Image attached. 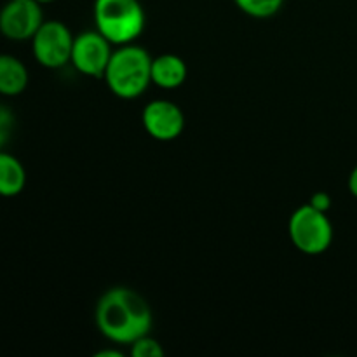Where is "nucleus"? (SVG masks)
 Masks as SVG:
<instances>
[{"mask_svg": "<svg viewBox=\"0 0 357 357\" xmlns=\"http://www.w3.org/2000/svg\"><path fill=\"white\" fill-rule=\"evenodd\" d=\"M98 330L117 344H135L150 333L152 309L139 293L129 288H112L96 305Z\"/></svg>", "mask_w": 357, "mask_h": 357, "instance_id": "obj_1", "label": "nucleus"}, {"mask_svg": "<svg viewBox=\"0 0 357 357\" xmlns=\"http://www.w3.org/2000/svg\"><path fill=\"white\" fill-rule=\"evenodd\" d=\"M312 208L319 209V211L323 213H328V209L331 208V197L330 194H326V192H316V194L310 197V202H309Z\"/></svg>", "mask_w": 357, "mask_h": 357, "instance_id": "obj_15", "label": "nucleus"}, {"mask_svg": "<svg viewBox=\"0 0 357 357\" xmlns=\"http://www.w3.org/2000/svg\"><path fill=\"white\" fill-rule=\"evenodd\" d=\"M289 239L305 255H321L333 243V225L326 213L303 204L289 218Z\"/></svg>", "mask_w": 357, "mask_h": 357, "instance_id": "obj_4", "label": "nucleus"}, {"mask_svg": "<svg viewBox=\"0 0 357 357\" xmlns=\"http://www.w3.org/2000/svg\"><path fill=\"white\" fill-rule=\"evenodd\" d=\"M112 42L100 31H84L73 38L72 63L87 77H103L112 58Z\"/></svg>", "mask_w": 357, "mask_h": 357, "instance_id": "obj_7", "label": "nucleus"}, {"mask_svg": "<svg viewBox=\"0 0 357 357\" xmlns=\"http://www.w3.org/2000/svg\"><path fill=\"white\" fill-rule=\"evenodd\" d=\"M96 356H98V357H110V356L121 357L122 354H121V352H115V351H103V352H98Z\"/></svg>", "mask_w": 357, "mask_h": 357, "instance_id": "obj_17", "label": "nucleus"}, {"mask_svg": "<svg viewBox=\"0 0 357 357\" xmlns=\"http://www.w3.org/2000/svg\"><path fill=\"white\" fill-rule=\"evenodd\" d=\"M103 79L115 96L135 100L142 96L152 82V58L139 45H122L112 52Z\"/></svg>", "mask_w": 357, "mask_h": 357, "instance_id": "obj_2", "label": "nucleus"}, {"mask_svg": "<svg viewBox=\"0 0 357 357\" xmlns=\"http://www.w3.org/2000/svg\"><path fill=\"white\" fill-rule=\"evenodd\" d=\"M349 190L357 199V166L352 169L351 176H349Z\"/></svg>", "mask_w": 357, "mask_h": 357, "instance_id": "obj_16", "label": "nucleus"}, {"mask_svg": "<svg viewBox=\"0 0 357 357\" xmlns=\"http://www.w3.org/2000/svg\"><path fill=\"white\" fill-rule=\"evenodd\" d=\"M132 357H162L164 349L160 347L155 338H150L149 335L138 338L135 344H131Z\"/></svg>", "mask_w": 357, "mask_h": 357, "instance_id": "obj_13", "label": "nucleus"}, {"mask_svg": "<svg viewBox=\"0 0 357 357\" xmlns=\"http://www.w3.org/2000/svg\"><path fill=\"white\" fill-rule=\"evenodd\" d=\"M42 23L44 13L37 0H9L0 9V33L9 40H31Z\"/></svg>", "mask_w": 357, "mask_h": 357, "instance_id": "obj_6", "label": "nucleus"}, {"mask_svg": "<svg viewBox=\"0 0 357 357\" xmlns=\"http://www.w3.org/2000/svg\"><path fill=\"white\" fill-rule=\"evenodd\" d=\"M96 30L115 45L131 44L145 28L139 0H94Z\"/></svg>", "mask_w": 357, "mask_h": 357, "instance_id": "obj_3", "label": "nucleus"}, {"mask_svg": "<svg viewBox=\"0 0 357 357\" xmlns=\"http://www.w3.org/2000/svg\"><path fill=\"white\" fill-rule=\"evenodd\" d=\"M28 86V70L21 59L0 54V94L7 98L20 96Z\"/></svg>", "mask_w": 357, "mask_h": 357, "instance_id": "obj_10", "label": "nucleus"}, {"mask_svg": "<svg viewBox=\"0 0 357 357\" xmlns=\"http://www.w3.org/2000/svg\"><path fill=\"white\" fill-rule=\"evenodd\" d=\"M143 128L159 142H173L183 132L185 115L176 103L169 100H153L143 108Z\"/></svg>", "mask_w": 357, "mask_h": 357, "instance_id": "obj_8", "label": "nucleus"}, {"mask_svg": "<svg viewBox=\"0 0 357 357\" xmlns=\"http://www.w3.org/2000/svg\"><path fill=\"white\" fill-rule=\"evenodd\" d=\"M73 35L61 21H44L31 38V49L38 65L44 68H61L72 59Z\"/></svg>", "mask_w": 357, "mask_h": 357, "instance_id": "obj_5", "label": "nucleus"}, {"mask_svg": "<svg viewBox=\"0 0 357 357\" xmlns=\"http://www.w3.org/2000/svg\"><path fill=\"white\" fill-rule=\"evenodd\" d=\"M187 80V65L176 54H160L152 59V82L162 89H176Z\"/></svg>", "mask_w": 357, "mask_h": 357, "instance_id": "obj_9", "label": "nucleus"}, {"mask_svg": "<svg viewBox=\"0 0 357 357\" xmlns=\"http://www.w3.org/2000/svg\"><path fill=\"white\" fill-rule=\"evenodd\" d=\"M244 14L251 17H271L281 10L284 0H234Z\"/></svg>", "mask_w": 357, "mask_h": 357, "instance_id": "obj_12", "label": "nucleus"}, {"mask_svg": "<svg viewBox=\"0 0 357 357\" xmlns=\"http://www.w3.org/2000/svg\"><path fill=\"white\" fill-rule=\"evenodd\" d=\"M26 185V171L20 159L0 150V197H16Z\"/></svg>", "mask_w": 357, "mask_h": 357, "instance_id": "obj_11", "label": "nucleus"}, {"mask_svg": "<svg viewBox=\"0 0 357 357\" xmlns=\"http://www.w3.org/2000/svg\"><path fill=\"white\" fill-rule=\"evenodd\" d=\"M38 3H51V2H54V0H37Z\"/></svg>", "mask_w": 357, "mask_h": 357, "instance_id": "obj_18", "label": "nucleus"}, {"mask_svg": "<svg viewBox=\"0 0 357 357\" xmlns=\"http://www.w3.org/2000/svg\"><path fill=\"white\" fill-rule=\"evenodd\" d=\"M14 114L6 107V105H0V150L9 143L10 135H13L14 129Z\"/></svg>", "mask_w": 357, "mask_h": 357, "instance_id": "obj_14", "label": "nucleus"}]
</instances>
